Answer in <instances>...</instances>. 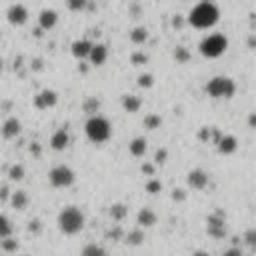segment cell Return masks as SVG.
Instances as JSON below:
<instances>
[{"instance_id": "cell-1", "label": "cell", "mask_w": 256, "mask_h": 256, "mask_svg": "<svg viewBox=\"0 0 256 256\" xmlns=\"http://www.w3.org/2000/svg\"><path fill=\"white\" fill-rule=\"evenodd\" d=\"M220 18V10L214 2H202L196 4L190 14H188V24L196 30H206V28H212Z\"/></svg>"}, {"instance_id": "cell-2", "label": "cell", "mask_w": 256, "mask_h": 256, "mask_svg": "<svg viewBox=\"0 0 256 256\" xmlns=\"http://www.w3.org/2000/svg\"><path fill=\"white\" fill-rule=\"evenodd\" d=\"M84 212L76 206H66L58 212V228L66 236H74L84 228Z\"/></svg>"}, {"instance_id": "cell-3", "label": "cell", "mask_w": 256, "mask_h": 256, "mask_svg": "<svg viewBox=\"0 0 256 256\" xmlns=\"http://www.w3.org/2000/svg\"><path fill=\"white\" fill-rule=\"evenodd\" d=\"M84 132H86V136H88L90 142H94V144H104L110 138V134H112V126H110V122L106 120L104 116L94 114V116H90L88 120H86Z\"/></svg>"}, {"instance_id": "cell-4", "label": "cell", "mask_w": 256, "mask_h": 256, "mask_svg": "<svg viewBox=\"0 0 256 256\" xmlns=\"http://www.w3.org/2000/svg\"><path fill=\"white\" fill-rule=\"evenodd\" d=\"M226 48H228V38L224 36V34H220V32H214V34H208L206 38H202L200 40V54L204 58H218L220 54H224L226 52Z\"/></svg>"}, {"instance_id": "cell-5", "label": "cell", "mask_w": 256, "mask_h": 256, "mask_svg": "<svg viewBox=\"0 0 256 256\" xmlns=\"http://www.w3.org/2000/svg\"><path fill=\"white\" fill-rule=\"evenodd\" d=\"M210 98H232L236 94V84L228 76H214L204 86Z\"/></svg>"}, {"instance_id": "cell-6", "label": "cell", "mask_w": 256, "mask_h": 256, "mask_svg": "<svg viewBox=\"0 0 256 256\" xmlns=\"http://www.w3.org/2000/svg\"><path fill=\"white\" fill-rule=\"evenodd\" d=\"M50 184L54 186V188H68V186H72L74 184V170L70 166H66V164H60V166H54L52 170H50Z\"/></svg>"}, {"instance_id": "cell-7", "label": "cell", "mask_w": 256, "mask_h": 256, "mask_svg": "<svg viewBox=\"0 0 256 256\" xmlns=\"http://www.w3.org/2000/svg\"><path fill=\"white\" fill-rule=\"evenodd\" d=\"M206 232H208V236L216 238V240L224 238L226 236V214L220 212V210L208 214V218H206Z\"/></svg>"}, {"instance_id": "cell-8", "label": "cell", "mask_w": 256, "mask_h": 256, "mask_svg": "<svg viewBox=\"0 0 256 256\" xmlns=\"http://www.w3.org/2000/svg\"><path fill=\"white\" fill-rule=\"evenodd\" d=\"M34 106H36L38 110H48V108H54L56 106V102H58V96L54 90H50V88H44L40 90L36 96H34Z\"/></svg>"}, {"instance_id": "cell-9", "label": "cell", "mask_w": 256, "mask_h": 256, "mask_svg": "<svg viewBox=\"0 0 256 256\" xmlns=\"http://www.w3.org/2000/svg\"><path fill=\"white\" fill-rule=\"evenodd\" d=\"M208 174L204 172L202 168H194V170H190L188 172V176H186V184L190 186V188H194V190H204L208 186Z\"/></svg>"}, {"instance_id": "cell-10", "label": "cell", "mask_w": 256, "mask_h": 256, "mask_svg": "<svg viewBox=\"0 0 256 256\" xmlns=\"http://www.w3.org/2000/svg\"><path fill=\"white\" fill-rule=\"evenodd\" d=\"M6 20L12 26H22L28 20V10L24 8V4H12L6 12Z\"/></svg>"}, {"instance_id": "cell-11", "label": "cell", "mask_w": 256, "mask_h": 256, "mask_svg": "<svg viewBox=\"0 0 256 256\" xmlns=\"http://www.w3.org/2000/svg\"><path fill=\"white\" fill-rule=\"evenodd\" d=\"M216 146H218V152H220V154L228 156V154H234V152H236V148H238V140L234 138L232 134H222V136L218 138Z\"/></svg>"}, {"instance_id": "cell-12", "label": "cell", "mask_w": 256, "mask_h": 256, "mask_svg": "<svg viewBox=\"0 0 256 256\" xmlns=\"http://www.w3.org/2000/svg\"><path fill=\"white\" fill-rule=\"evenodd\" d=\"M88 60L92 66H102L108 60V48L104 44H92L90 52H88Z\"/></svg>"}, {"instance_id": "cell-13", "label": "cell", "mask_w": 256, "mask_h": 256, "mask_svg": "<svg viewBox=\"0 0 256 256\" xmlns=\"http://www.w3.org/2000/svg\"><path fill=\"white\" fill-rule=\"evenodd\" d=\"M90 48H92V42L86 40V38H82V40H74V42H72L70 52H72V56H74L76 60H84V58H88Z\"/></svg>"}, {"instance_id": "cell-14", "label": "cell", "mask_w": 256, "mask_h": 256, "mask_svg": "<svg viewBox=\"0 0 256 256\" xmlns=\"http://www.w3.org/2000/svg\"><path fill=\"white\" fill-rule=\"evenodd\" d=\"M68 144H70V134H68L66 128H58L52 134V138H50V146L54 150H64V148H68Z\"/></svg>"}, {"instance_id": "cell-15", "label": "cell", "mask_w": 256, "mask_h": 256, "mask_svg": "<svg viewBox=\"0 0 256 256\" xmlns=\"http://www.w3.org/2000/svg\"><path fill=\"white\" fill-rule=\"evenodd\" d=\"M20 130H22V124H20L18 118H14V116H10L8 120L2 124V136H4L6 140L16 138V136L20 134Z\"/></svg>"}, {"instance_id": "cell-16", "label": "cell", "mask_w": 256, "mask_h": 256, "mask_svg": "<svg viewBox=\"0 0 256 256\" xmlns=\"http://www.w3.org/2000/svg\"><path fill=\"white\" fill-rule=\"evenodd\" d=\"M56 22H58V14L54 10H50V8L42 10L40 16H38V24H40L42 30H52L56 26Z\"/></svg>"}, {"instance_id": "cell-17", "label": "cell", "mask_w": 256, "mask_h": 256, "mask_svg": "<svg viewBox=\"0 0 256 256\" xmlns=\"http://www.w3.org/2000/svg\"><path fill=\"white\" fill-rule=\"evenodd\" d=\"M8 200H10V206L14 208V210H26L28 208V204H30V200H28V194L24 192V190H16V192H12L10 196H8Z\"/></svg>"}, {"instance_id": "cell-18", "label": "cell", "mask_w": 256, "mask_h": 256, "mask_svg": "<svg viewBox=\"0 0 256 256\" xmlns=\"http://www.w3.org/2000/svg\"><path fill=\"white\" fill-rule=\"evenodd\" d=\"M156 214L152 212L150 208H140L138 214H136V222H138L140 228H150V226H154L156 224Z\"/></svg>"}, {"instance_id": "cell-19", "label": "cell", "mask_w": 256, "mask_h": 256, "mask_svg": "<svg viewBox=\"0 0 256 256\" xmlns=\"http://www.w3.org/2000/svg\"><path fill=\"white\" fill-rule=\"evenodd\" d=\"M128 150H130V154H132L134 158H142V156L146 154V150H148V142H146V138H142V136L134 138V140L130 142Z\"/></svg>"}, {"instance_id": "cell-20", "label": "cell", "mask_w": 256, "mask_h": 256, "mask_svg": "<svg viewBox=\"0 0 256 256\" xmlns=\"http://www.w3.org/2000/svg\"><path fill=\"white\" fill-rule=\"evenodd\" d=\"M140 106H142L140 96H136V94H126V96H122V108H124L126 112L134 114V112L140 110Z\"/></svg>"}, {"instance_id": "cell-21", "label": "cell", "mask_w": 256, "mask_h": 256, "mask_svg": "<svg viewBox=\"0 0 256 256\" xmlns=\"http://www.w3.org/2000/svg\"><path fill=\"white\" fill-rule=\"evenodd\" d=\"M122 240H124L128 246H140V244L144 242V232H142L140 228H134V230H130L128 234H124Z\"/></svg>"}, {"instance_id": "cell-22", "label": "cell", "mask_w": 256, "mask_h": 256, "mask_svg": "<svg viewBox=\"0 0 256 256\" xmlns=\"http://www.w3.org/2000/svg\"><path fill=\"white\" fill-rule=\"evenodd\" d=\"M148 36H150V34H148V30L144 26H136V28L130 30V40L134 44H144L148 40Z\"/></svg>"}, {"instance_id": "cell-23", "label": "cell", "mask_w": 256, "mask_h": 256, "mask_svg": "<svg viewBox=\"0 0 256 256\" xmlns=\"http://www.w3.org/2000/svg\"><path fill=\"white\" fill-rule=\"evenodd\" d=\"M80 256H108V254H106L104 246H100L96 242H90V244H86V246L82 248Z\"/></svg>"}, {"instance_id": "cell-24", "label": "cell", "mask_w": 256, "mask_h": 256, "mask_svg": "<svg viewBox=\"0 0 256 256\" xmlns=\"http://www.w3.org/2000/svg\"><path fill=\"white\" fill-rule=\"evenodd\" d=\"M142 124H144L146 130H156V128L162 126V118L158 114H148V116H144V122Z\"/></svg>"}, {"instance_id": "cell-25", "label": "cell", "mask_w": 256, "mask_h": 256, "mask_svg": "<svg viewBox=\"0 0 256 256\" xmlns=\"http://www.w3.org/2000/svg\"><path fill=\"white\" fill-rule=\"evenodd\" d=\"M108 214H110V218H114V220H118V222H120V220L128 214V208L124 206V204H112L110 210H108Z\"/></svg>"}, {"instance_id": "cell-26", "label": "cell", "mask_w": 256, "mask_h": 256, "mask_svg": "<svg viewBox=\"0 0 256 256\" xmlns=\"http://www.w3.org/2000/svg\"><path fill=\"white\" fill-rule=\"evenodd\" d=\"M98 108H100V100L98 98H86V100H84V104H82V110L86 114H90V116L98 114Z\"/></svg>"}, {"instance_id": "cell-27", "label": "cell", "mask_w": 256, "mask_h": 256, "mask_svg": "<svg viewBox=\"0 0 256 256\" xmlns=\"http://www.w3.org/2000/svg\"><path fill=\"white\" fill-rule=\"evenodd\" d=\"M10 234H12L10 220L6 218V214H0V240H2V238H8Z\"/></svg>"}, {"instance_id": "cell-28", "label": "cell", "mask_w": 256, "mask_h": 256, "mask_svg": "<svg viewBox=\"0 0 256 256\" xmlns=\"http://www.w3.org/2000/svg\"><path fill=\"white\" fill-rule=\"evenodd\" d=\"M172 56H174L176 62L184 64V62H188V60H190V50H188V48H184V46H176V48H174V52H172Z\"/></svg>"}, {"instance_id": "cell-29", "label": "cell", "mask_w": 256, "mask_h": 256, "mask_svg": "<svg viewBox=\"0 0 256 256\" xmlns=\"http://www.w3.org/2000/svg\"><path fill=\"white\" fill-rule=\"evenodd\" d=\"M8 178H10L12 182H20V180L24 178V166H22V164H14V166H10V170H8Z\"/></svg>"}, {"instance_id": "cell-30", "label": "cell", "mask_w": 256, "mask_h": 256, "mask_svg": "<svg viewBox=\"0 0 256 256\" xmlns=\"http://www.w3.org/2000/svg\"><path fill=\"white\" fill-rule=\"evenodd\" d=\"M66 6L70 12H82L88 6V0H66Z\"/></svg>"}, {"instance_id": "cell-31", "label": "cell", "mask_w": 256, "mask_h": 256, "mask_svg": "<svg viewBox=\"0 0 256 256\" xmlns=\"http://www.w3.org/2000/svg\"><path fill=\"white\" fill-rule=\"evenodd\" d=\"M136 82H138L140 88H152V86H154V76H152L150 72H142Z\"/></svg>"}, {"instance_id": "cell-32", "label": "cell", "mask_w": 256, "mask_h": 256, "mask_svg": "<svg viewBox=\"0 0 256 256\" xmlns=\"http://www.w3.org/2000/svg\"><path fill=\"white\" fill-rule=\"evenodd\" d=\"M106 238L112 240V242H118V240H122V238H124V232H122L120 226H114V228L106 230Z\"/></svg>"}, {"instance_id": "cell-33", "label": "cell", "mask_w": 256, "mask_h": 256, "mask_svg": "<svg viewBox=\"0 0 256 256\" xmlns=\"http://www.w3.org/2000/svg\"><path fill=\"white\" fill-rule=\"evenodd\" d=\"M2 248H4V252H16V250H18V240L12 238V236L2 238Z\"/></svg>"}, {"instance_id": "cell-34", "label": "cell", "mask_w": 256, "mask_h": 256, "mask_svg": "<svg viewBox=\"0 0 256 256\" xmlns=\"http://www.w3.org/2000/svg\"><path fill=\"white\" fill-rule=\"evenodd\" d=\"M160 190H162L160 180H154V178H152V180L146 184V192H148V194H158Z\"/></svg>"}, {"instance_id": "cell-35", "label": "cell", "mask_w": 256, "mask_h": 256, "mask_svg": "<svg viewBox=\"0 0 256 256\" xmlns=\"http://www.w3.org/2000/svg\"><path fill=\"white\" fill-rule=\"evenodd\" d=\"M130 62H132L134 66H142V64H146V62H148V58H146V54H144V52H134V54L130 56Z\"/></svg>"}, {"instance_id": "cell-36", "label": "cell", "mask_w": 256, "mask_h": 256, "mask_svg": "<svg viewBox=\"0 0 256 256\" xmlns=\"http://www.w3.org/2000/svg\"><path fill=\"white\" fill-rule=\"evenodd\" d=\"M246 244L250 246V248H256V230L254 228H250V230H246Z\"/></svg>"}, {"instance_id": "cell-37", "label": "cell", "mask_w": 256, "mask_h": 256, "mask_svg": "<svg viewBox=\"0 0 256 256\" xmlns=\"http://www.w3.org/2000/svg\"><path fill=\"white\" fill-rule=\"evenodd\" d=\"M166 158H168V150H166V148H160V150H156V156H154V160H156V162L164 164V162H166Z\"/></svg>"}, {"instance_id": "cell-38", "label": "cell", "mask_w": 256, "mask_h": 256, "mask_svg": "<svg viewBox=\"0 0 256 256\" xmlns=\"http://www.w3.org/2000/svg\"><path fill=\"white\" fill-rule=\"evenodd\" d=\"M172 198H174L176 202H182V200L186 198V192L180 190V188H176V190H172Z\"/></svg>"}, {"instance_id": "cell-39", "label": "cell", "mask_w": 256, "mask_h": 256, "mask_svg": "<svg viewBox=\"0 0 256 256\" xmlns=\"http://www.w3.org/2000/svg\"><path fill=\"white\" fill-rule=\"evenodd\" d=\"M222 256H244V254H242V250H240V248L232 246V248H228V250H226Z\"/></svg>"}, {"instance_id": "cell-40", "label": "cell", "mask_w": 256, "mask_h": 256, "mask_svg": "<svg viewBox=\"0 0 256 256\" xmlns=\"http://www.w3.org/2000/svg\"><path fill=\"white\" fill-rule=\"evenodd\" d=\"M0 200H8V186L6 184L0 186Z\"/></svg>"}, {"instance_id": "cell-41", "label": "cell", "mask_w": 256, "mask_h": 256, "mask_svg": "<svg viewBox=\"0 0 256 256\" xmlns=\"http://www.w3.org/2000/svg\"><path fill=\"white\" fill-rule=\"evenodd\" d=\"M142 172L148 174V176H152V174H154V166H152V164H144L142 166Z\"/></svg>"}, {"instance_id": "cell-42", "label": "cell", "mask_w": 256, "mask_h": 256, "mask_svg": "<svg viewBox=\"0 0 256 256\" xmlns=\"http://www.w3.org/2000/svg\"><path fill=\"white\" fill-rule=\"evenodd\" d=\"M172 26L174 28H182V18H180V16H174V18H172Z\"/></svg>"}, {"instance_id": "cell-43", "label": "cell", "mask_w": 256, "mask_h": 256, "mask_svg": "<svg viewBox=\"0 0 256 256\" xmlns=\"http://www.w3.org/2000/svg\"><path fill=\"white\" fill-rule=\"evenodd\" d=\"M248 120H250L248 124H250V126L254 128V126H256V116H254V114H250V116H248Z\"/></svg>"}, {"instance_id": "cell-44", "label": "cell", "mask_w": 256, "mask_h": 256, "mask_svg": "<svg viewBox=\"0 0 256 256\" xmlns=\"http://www.w3.org/2000/svg\"><path fill=\"white\" fill-rule=\"evenodd\" d=\"M192 256H210V254H208V252H204V250H196Z\"/></svg>"}, {"instance_id": "cell-45", "label": "cell", "mask_w": 256, "mask_h": 256, "mask_svg": "<svg viewBox=\"0 0 256 256\" xmlns=\"http://www.w3.org/2000/svg\"><path fill=\"white\" fill-rule=\"evenodd\" d=\"M2 66H4V64H2V60H0V72H2Z\"/></svg>"}]
</instances>
